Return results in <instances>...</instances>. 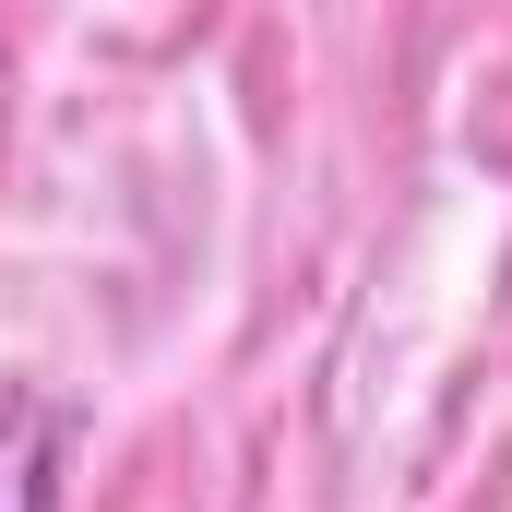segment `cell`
I'll return each instance as SVG.
<instances>
[{
	"mask_svg": "<svg viewBox=\"0 0 512 512\" xmlns=\"http://www.w3.org/2000/svg\"><path fill=\"white\" fill-rule=\"evenodd\" d=\"M60 477H72V405L12 382L0 393V512H60Z\"/></svg>",
	"mask_w": 512,
	"mask_h": 512,
	"instance_id": "6da1fadb",
	"label": "cell"
}]
</instances>
